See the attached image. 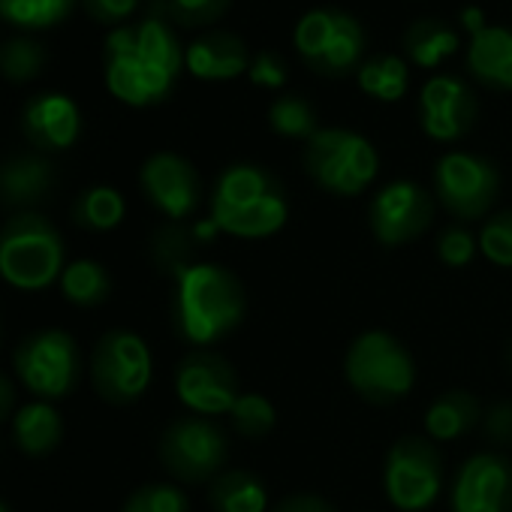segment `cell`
<instances>
[{"instance_id": "484cf974", "label": "cell", "mask_w": 512, "mask_h": 512, "mask_svg": "<svg viewBox=\"0 0 512 512\" xmlns=\"http://www.w3.org/2000/svg\"><path fill=\"white\" fill-rule=\"evenodd\" d=\"M58 284H61L64 299L79 305V308H94V305L106 302L109 293H112L109 272L97 260H76V263H70Z\"/></svg>"}, {"instance_id": "ac0fdd59", "label": "cell", "mask_w": 512, "mask_h": 512, "mask_svg": "<svg viewBox=\"0 0 512 512\" xmlns=\"http://www.w3.org/2000/svg\"><path fill=\"white\" fill-rule=\"evenodd\" d=\"M25 133L43 151H67L82 130L79 106L64 94H40L25 109Z\"/></svg>"}, {"instance_id": "2e32d148", "label": "cell", "mask_w": 512, "mask_h": 512, "mask_svg": "<svg viewBox=\"0 0 512 512\" xmlns=\"http://www.w3.org/2000/svg\"><path fill=\"white\" fill-rule=\"evenodd\" d=\"M139 184H142V193L148 196V202L160 214H166L172 223L187 220L199 208V196H202L199 172L181 154H172V151L151 154L142 163Z\"/></svg>"}, {"instance_id": "b9f144b4", "label": "cell", "mask_w": 512, "mask_h": 512, "mask_svg": "<svg viewBox=\"0 0 512 512\" xmlns=\"http://www.w3.org/2000/svg\"><path fill=\"white\" fill-rule=\"evenodd\" d=\"M13 407H16V389L4 374H0V422L13 413Z\"/></svg>"}, {"instance_id": "f546056e", "label": "cell", "mask_w": 512, "mask_h": 512, "mask_svg": "<svg viewBox=\"0 0 512 512\" xmlns=\"http://www.w3.org/2000/svg\"><path fill=\"white\" fill-rule=\"evenodd\" d=\"M269 124H272V130L278 136H284V139H305V142L320 130L314 106L308 100L296 97V94H287V97L272 103Z\"/></svg>"}, {"instance_id": "d4e9b609", "label": "cell", "mask_w": 512, "mask_h": 512, "mask_svg": "<svg viewBox=\"0 0 512 512\" xmlns=\"http://www.w3.org/2000/svg\"><path fill=\"white\" fill-rule=\"evenodd\" d=\"M458 52V37L443 22H416L404 34V55L422 70H431Z\"/></svg>"}, {"instance_id": "ba28073f", "label": "cell", "mask_w": 512, "mask_h": 512, "mask_svg": "<svg viewBox=\"0 0 512 512\" xmlns=\"http://www.w3.org/2000/svg\"><path fill=\"white\" fill-rule=\"evenodd\" d=\"M229 440L208 416H181L160 437L163 467L178 482H214L223 473Z\"/></svg>"}, {"instance_id": "8992f818", "label": "cell", "mask_w": 512, "mask_h": 512, "mask_svg": "<svg viewBox=\"0 0 512 512\" xmlns=\"http://www.w3.org/2000/svg\"><path fill=\"white\" fill-rule=\"evenodd\" d=\"M308 175L332 196H359L371 187L380 169L374 145L341 127H320L305 145Z\"/></svg>"}, {"instance_id": "4316f807", "label": "cell", "mask_w": 512, "mask_h": 512, "mask_svg": "<svg viewBox=\"0 0 512 512\" xmlns=\"http://www.w3.org/2000/svg\"><path fill=\"white\" fill-rule=\"evenodd\" d=\"M407 76L410 73L404 58L380 55L359 67V88L380 103H395L407 94Z\"/></svg>"}, {"instance_id": "30bf717a", "label": "cell", "mask_w": 512, "mask_h": 512, "mask_svg": "<svg viewBox=\"0 0 512 512\" xmlns=\"http://www.w3.org/2000/svg\"><path fill=\"white\" fill-rule=\"evenodd\" d=\"M16 374L40 401L64 398L79 383V347L73 335L61 329H46L28 335L13 356Z\"/></svg>"}, {"instance_id": "cb8c5ba5", "label": "cell", "mask_w": 512, "mask_h": 512, "mask_svg": "<svg viewBox=\"0 0 512 512\" xmlns=\"http://www.w3.org/2000/svg\"><path fill=\"white\" fill-rule=\"evenodd\" d=\"M64 422L49 401H31L13 416V440L28 455H46L61 443Z\"/></svg>"}, {"instance_id": "e0dca14e", "label": "cell", "mask_w": 512, "mask_h": 512, "mask_svg": "<svg viewBox=\"0 0 512 512\" xmlns=\"http://www.w3.org/2000/svg\"><path fill=\"white\" fill-rule=\"evenodd\" d=\"M476 118L470 88L455 76H434L419 94V121L434 142L461 139Z\"/></svg>"}, {"instance_id": "277c9868", "label": "cell", "mask_w": 512, "mask_h": 512, "mask_svg": "<svg viewBox=\"0 0 512 512\" xmlns=\"http://www.w3.org/2000/svg\"><path fill=\"white\" fill-rule=\"evenodd\" d=\"M64 269V238L43 214H16L0 232V278L10 287L46 290L61 281Z\"/></svg>"}, {"instance_id": "1f68e13d", "label": "cell", "mask_w": 512, "mask_h": 512, "mask_svg": "<svg viewBox=\"0 0 512 512\" xmlns=\"http://www.w3.org/2000/svg\"><path fill=\"white\" fill-rule=\"evenodd\" d=\"M43 67H46V52L31 37H16L0 46V73L10 82H31L43 73Z\"/></svg>"}, {"instance_id": "5b68a950", "label": "cell", "mask_w": 512, "mask_h": 512, "mask_svg": "<svg viewBox=\"0 0 512 512\" xmlns=\"http://www.w3.org/2000/svg\"><path fill=\"white\" fill-rule=\"evenodd\" d=\"M344 374L359 398L371 404H395L410 395L416 383V362L395 335L371 329L350 344Z\"/></svg>"}, {"instance_id": "836d02e7", "label": "cell", "mask_w": 512, "mask_h": 512, "mask_svg": "<svg viewBox=\"0 0 512 512\" xmlns=\"http://www.w3.org/2000/svg\"><path fill=\"white\" fill-rule=\"evenodd\" d=\"M121 512H190V500L172 482H148L124 500Z\"/></svg>"}, {"instance_id": "d6986e66", "label": "cell", "mask_w": 512, "mask_h": 512, "mask_svg": "<svg viewBox=\"0 0 512 512\" xmlns=\"http://www.w3.org/2000/svg\"><path fill=\"white\" fill-rule=\"evenodd\" d=\"M184 67L196 79L226 82L250 70V58H247V46L235 34L220 31V34H205L193 40L190 49L184 52Z\"/></svg>"}, {"instance_id": "9a60e30c", "label": "cell", "mask_w": 512, "mask_h": 512, "mask_svg": "<svg viewBox=\"0 0 512 512\" xmlns=\"http://www.w3.org/2000/svg\"><path fill=\"white\" fill-rule=\"evenodd\" d=\"M452 512H512V461L500 452L470 455L449 491Z\"/></svg>"}, {"instance_id": "83f0119b", "label": "cell", "mask_w": 512, "mask_h": 512, "mask_svg": "<svg viewBox=\"0 0 512 512\" xmlns=\"http://www.w3.org/2000/svg\"><path fill=\"white\" fill-rule=\"evenodd\" d=\"M127 214V205H124V196L115 190V187H106V184H97L91 190H85L76 205H73V217L76 223L94 229V232H109L115 229Z\"/></svg>"}, {"instance_id": "4dcf8cb0", "label": "cell", "mask_w": 512, "mask_h": 512, "mask_svg": "<svg viewBox=\"0 0 512 512\" xmlns=\"http://www.w3.org/2000/svg\"><path fill=\"white\" fill-rule=\"evenodd\" d=\"M73 10V0H0V16L19 28H52Z\"/></svg>"}, {"instance_id": "7bdbcfd3", "label": "cell", "mask_w": 512, "mask_h": 512, "mask_svg": "<svg viewBox=\"0 0 512 512\" xmlns=\"http://www.w3.org/2000/svg\"><path fill=\"white\" fill-rule=\"evenodd\" d=\"M0 512H10V506H7L4 500H0Z\"/></svg>"}, {"instance_id": "ee69618b", "label": "cell", "mask_w": 512, "mask_h": 512, "mask_svg": "<svg viewBox=\"0 0 512 512\" xmlns=\"http://www.w3.org/2000/svg\"><path fill=\"white\" fill-rule=\"evenodd\" d=\"M506 359H509V368H512V344H509V353H506Z\"/></svg>"}, {"instance_id": "7402d4cb", "label": "cell", "mask_w": 512, "mask_h": 512, "mask_svg": "<svg viewBox=\"0 0 512 512\" xmlns=\"http://www.w3.org/2000/svg\"><path fill=\"white\" fill-rule=\"evenodd\" d=\"M479 401L464 389H449L437 395L425 410V437L431 443H452L479 422Z\"/></svg>"}, {"instance_id": "d590c367", "label": "cell", "mask_w": 512, "mask_h": 512, "mask_svg": "<svg viewBox=\"0 0 512 512\" xmlns=\"http://www.w3.org/2000/svg\"><path fill=\"white\" fill-rule=\"evenodd\" d=\"M226 4L229 0H172V16L187 28L211 25L214 19L223 16Z\"/></svg>"}, {"instance_id": "44dd1931", "label": "cell", "mask_w": 512, "mask_h": 512, "mask_svg": "<svg viewBox=\"0 0 512 512\" xmlns=\"http://www.w3.org/2000/svg\"><path fill=\"white\" fill-rule=\"evenodd\" d=\"M52 190V163L37 154L10 157L0 166V199L13 208H31Z\"/></svg>"}, {"instance_id": "60d3db41", "label": "cell", "mask_w": 512, "mask_h": 512, "mask_svg": "<svg viewBox=\"0 0 512 512\" xmlns=\"http://www.w3.org/2000/svg\"><path fill=\"white\" fill-rule=\"evenodd\" d=\"M458 19H461V25H464V31L470 34V37H476V34H482L488 25H485V16H482V10H476V7H467V10H461L458 13Z\"/></svg>"}, {"instance_id": "7c38bea8", "label": "cell", "mask_w": 512, "mask_h": 512, "mask_svg": "<svg viewBox=\"0 0 512 512\" xmlns=\"http://www.w3.org/2000/svg\"><path fill=\"white\" fill-rule=\"evenodd\" d=\"M97 392L112 404H130L142 398L154 377V359L148 344L127 329H115L100 338L91 362Z\"/></svg>"}, {"instance_id": "ffe728a7", "label": "cell", "mask_w": 512, "mask_h": 512, "mask_svg": "<svg viewBox=\"0 0 512 512\" xmlns=\"http://www.w3.org/2000/svg\"><path fill=\"white\" fill-rule=\"evenodd\" d=\"M467 67L479 85L512 91V28H485L470 40Z\"/></svg>"}, {"instance_id": "9c48e42d", "label": "cell", "mask_w": 512, "mask_h": 512, "mask_svg": "<svg viewBox=\"0 0 512 512\" xmlns=\"http://www.w3.org/2000/svg\"><path fill=\"white\" fill-rule=\"evenodd\" d=\"M296 49L305 64L326 76H344L362 67L365 31L341 10H311L296 25Z\"/></svg>"}, {"instance_id": "603a6c76", "label": "cell", "mask_w": 512, "mask_h": 512, "mask_svg": "<svg viewBox=\"0 0 512 512\" xmlns=\"http://www.w3.org/2000/svg\"><path fill=\"white\" fill-rule=\"evenodd\" d=\"M214 512H269V488L250 470H223L208 485Z\"/></svg>"}, {"instance_id": "7a4b0ae2", "label": "cell", "mask_w": 512, "mask_h": 512, "mask_svg": "<svg viewBox=\"0 0 512 512\" xmlns=\"http://www.w3.org/2000/svg\"><path fill=\"white\" fill-rule=\"evenodd\" d=\"M175 278V329L178 335L205 350L241 326L247 311L244 284L217 263H184L172 272Z\"/></svg>"}, {"instance_id": "ab89813d", "label": "cell", "mask_w": 512, "mask_h": 512, "mask_svg": "<svg viewBox=\"0 0 512 512\" xmlns=\"http://www.w3.org/2000/svg\"><path fill=\"white\" fill-rule=\"evenodd\" d=\"M272 512H338V509L317 494H296V497L281 500Z\"/></svg>"}, {"instance_id": "8fae6325", "label": "cell", "mask_w": 512, "mask_h": 512, "mask_svg": "<svg viewBox=\"0 0 512 512\" xmlns=\"http://www.w3.org/2000/svg\"><path fill=\"white\" fill-rule=\"evenodd\" d=\"M434 193L455 220H479L497 202L500 175L479 154L449 151L434 163Z\"/></svg>"}, {"instance_id": "e575fe53", "label": "cell", "mask_w": 512, "mask_h": 512, "mask_svg": "<svg viewBox=\"0 0 512 512\" xmlns=\"http://www.w3.org/2000/svg\"><path fill=\"white\" fill-rule=\"evenodd\" d=\"M437 260L443 263V266H449V269H464L473 256H476V250H479V241L473 238V232L467 229V226H461V223H452V226H446L440 235H437Z\"/></svg>"}, {"instance_id": "6da1fadb", "label": "cell", "mask_w": 512, "mask_h": 512, "mask_svg": "<svg viewBox=\"0 0 512 512\" xmlns=\"http://www.w3.org/2000/svg\"><path fill=\"white\" fill-rule=\"evenodd\" d=\"M184 67L181 46L163 19H145L109 34L106 85L127 106L160 103Z\"/></svg>"}, {"instance_id": "74e56055", "label": "cell", "mask_w": 512, "mask_h": 512, "mask_svg": "<svg viewBox=\"0 0 512 512\" xmlns=\"http://www.w3.org/2000/svg\"><path fill=\"white\" fill-rule=\"evenodd\" d=\"M482 425H485V434L491 443H497V446L512 443V401L491 404L482 416Z\"/></svg>"}, {"instance_id": "5bb4252c", "label": "cell", "mask_w": 512, "mask_h": 512, "mask_svg": "<svg viewBox=\"0 0 512 512\" xmlns=\"http://www.w3.org/2000/svg\"><path fill=\"white\" fill-rule=\"evenodd\" d=\"M175 395L190 413L214 419L232 413L241 395V383L223 356L211 350H196L184 356L175 371Z\"/></svg>"}, {"instance_id": "4fadbf2b", "label": "cell", "mask_w": 512, "mask_h": 512, "mask_svg": "<svg viewBox=\"0 0 512 512\" xmlns=\"http://www.w3.org/2000/svg\"><path fill=\"white\" fill-rule=\"evenodd\" d=\"M434 220V196L407 178L380 187L368 205V226L383 247H404Z\"/></svg>"}, {"instance_id": "d6a6232c", "label": "cell", "mask_w": 512, "mask_h": 512, "mask_svg": "<svg viewBox=\"0 0 512 512\" xmlns=\"http://www.w3.org/2000/svg\"><path fill=\"white\" fill-rule=\"evenodd\" d=\"M476 241H479V250L491 266L512 269V208L491 214L482 223Z\"/></svg>"}, {"instance_id": "8d00e7d4", "label": "cell", "mask_w": 512, "mask_h": 512, "mask_svg": "<svg viewBox=\"0 0 512 512\" xmlns=\"http://www.w3.org/2000/svg\"><path fill=\"white\" fill-rule=\"evenodd\" d=\"M250 82L256 88H284L287 85V64L281 55L275 52H263V55H256V61H250V70H247Z\"/></svg>"}, {"instance_id": "f35d334b", "label": "cell", "mask_w": 512, "mask_h": 512, "mask_svg": "<svg viewBox=\"0 0 512 512\" xmlns=\"http://www.w3.org/2000/svg\"><path fill=\"white\" fill-rule=\"evenodd\" d=\"M139 0H85L88 13L103 25H118L133 16Z\"/></svg>"}, {"instance_id": "52a82bcc", "label": "cell", "mask_w": 512, "mask_h": 512, "mask_svg": "<svg viewBox=\"0 0 512 512\" xmlns=\"http://www.w3.org/2000/svg\"><path fill=\"white\" fill-rule=\"evenodd\" d=\"M383 491L398 512H425L443 491V461L428 437H398L383 464Z\"/></svg>"}, {"instance_id": "3957f363", "label": "cell", "mask_w": 512, "mask_h": 512, "mask_svg": "<svg viewBox=\"0 0 512 512\" xmlns=\"http://www.w3.org/2000/svg\"><path fill=\"white\" fill-rule=\"evenodd\" d=\"M214 226L232 238H269L290 220V202L281 181L253 163H235L220 172L211 190Z\"/></svg>"}, {"instance_id": "f1b7e54d", "label": "cell", "mask_w": 512, "mask_h": 512, "mask_svg": "<svg viewBox=\"0 0 512 512\" xmlns=\"http://www.w3.org/2000/svg\"><path fill=\"white\" fill-rule=\"evenodd\" d=\"M232 428L244 437V440H263L275 431L278 425V413H275V404L260 395V392H241L232 413Z\"/></svg>"}]
</instances>
